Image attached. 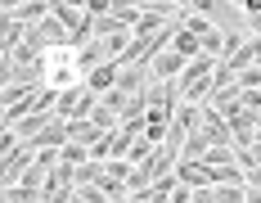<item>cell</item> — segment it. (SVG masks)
Wrapping results in <instances>:
<instances>
[{
  "mask_svg": "<svg viewBox=\"0 0 261 203\" xmlns=\"http://www.w3.org/2000/svg\"><path fill=\"white\" fill-rule=\"evenodd\" d=\"M32 167H36V149H32V145H18L14 153H5V190L23 185V176Z\"/></svg>",
  "mask_w": 261,
  "mask_h": 203,
  "instance_id": "cell-1",
  "label": "cell"
},
{
  "mask_svg": "<svg viewBox=\"0 0 261 203\" xmlns=\"http://www.w3.org/2000/svg\"><path fill=\"white\" fill-rule=\"evenodd\" d=\"M5 18L9 23H23V27H36L50 18V0H27V5H9L5 9Z\"/></svg>",
  "mask_w": 261,
  "mask_h": 203,
  "instance_id": "cell-2",
  "label": "cell"
},
{
  "mask_svg": "<svg viewBox=\"0 0 261 203\" xmlns=\"http://www.w3.org/2000/svg\"><path fill=\"white\" fill-rule=\"evenodd\" d=\"M117 81H122V63H104V68H95V73L86 77V91L104 100V95H113V91H117Z\"/></svg>",
  "mask_w": 261,
  "mask_h": 203,
  "instance_id": "cell-3",
  "label": "cell"
},
{
  "mask_svg": "<svg viewBox=\"0 0 261 203\" xmlns=\"http://www.w3.org/2000/svg\"><path fill=\"white\" fill-rule=\"evenodd\" d=\"M27 145H32V149H36V153H41V149H59V153H63V149H68V145H72V140H68V122H63V118H54L50 127L41 131L36 140H27Z\"/></svg>",
  "mask_w": 261,
  "mask_h": 203,
  "instance_id": "cell-4",
  "label": "cell"
},
{
  "mask_svg": "<svg viewBox=\"0 0 261 203\" xmlns=\"http://www.w3.org/2000/svg\"><path fill=\"white\" fill-rule=\"evenodd\" d=\"M149 68H153V77H158V81H180V77H185V68H189V59H180L176 50H167V54H158Z\"/></svg>",
  "mask_w": 261,
  "mask_h": 203,
  "instance_id": "cell-5",
  "label": "cell"
},
{
  "mask_svg": "<svg viewBox=\"0 0 261 203\" xmlns=\"http://www.w3.org/2000/svg\"><path fill=\"white\" fill-rule=\"evenodd\" d=\"M176 181L185 190H212V167H203V163H176Z\"/></svg>",
  "mask_w": 261,
  "mask_h": 203,
  "instance_id": "cell-6",
  "label": "cell"
},
{
  "mask_svg": "<svg viewBox=\"0 0 261 203\" xmlns=\"http://www.w3.org/2000/svg\"><path fill=\"white\" fill-rule=\"evenodd\" d=\"M68 140H72V145H81V149H95V145L104 140V131L86 118V122H68Z\"/></svg>",
  "mask_w": 261,
  "mask_h": 203,
  "instance_id": "cell-7",
  "label": "cell"
},
{
  "mask_svg": "<svg viewBox=\"0 0 261 203\" xmlns=\"http://www.w3.org/2000/svg\"><path fill=\"white\" fill-rule=\"evenodd\" d=\"M108 176V163H81V167H72V190H86V185H99V181Z\"/></svg>",
  "mask_w": 261,
  "mask_h": 203,
  "instance_id": "cell-8",
  "label": "cell"
},
{
  "mask_svg": "<svg viewBox=\"0 0 261 203\" xmlns=\"http://www.w3.org/2000/svg\"><path fill=\"white\" fill-rule=\"evenodd\" d=\"M171 50L180 54V59H189V63H194V59H203V41H198L189 27H180V36H176V46H171Z\"/></svg>",
  "mask_w": 261,
  "mask_h": 203,
  "instance_id": "cell-9",
  "label": "cell"
},
{
  "mask_svg": "<svg viewBox=\"0 0 261 203\" xmlns=\"http://www.w3.org/2000/svg\"><path fill=\"white\" fill-rule=\"evenodd\" d=\"M5 203H45V190H27V185H14V190H5Z\"/></svg>",
  "mask_w": 261,
  "mask_h": 203,
  "instance_id": "cell-10",
  "label": "cell"
},
{
  "mask_svg": "<svg viewBox=\"0 0 261 203\" xmlns=\"http://www.w3.org/2000/svg\"><path fill=\"white\" fill-rule=\"evenodd\" d=\"M216 203H248V190H239V185H225V190H216Z\"/></svg>",
  "mask_w": 261,
  "mask_h": 203,
  "instance_id": "cell-11",
  "label": "cell"
},
{
  "mask_svg": "<svg viewBox=\"0 0 261 203\" xmlns=\"http://www.w3.org/2000/svg\"><path fill=\"white\" fill-rule=\"evenodd\" d=\"M77 203H113V199H108L99 185H86V190H77Z\"/></svg>",
  "mask_w": 261,
  "mask_h": 203,
  "instance_id": "cell-12",
  "label": "cell"
},
{
  "mask_svg": "<svg viewBox=\"0 0 261 203\" xmlns=\"http://www.w3.org/2000/svg\"><path fill=\"white\" fill-rule=\"evenodd\" d=\"M130 172H135V163H126V158H113L108 163V176H117V181H130Z\"/></svg>",
  "mask_w": 261,
  "mask_h": 203,
  "instance_id": "cell-13",
  "label": "cell"
},
{
  "mask_svg": "<svg viewBox=\"0 0 261 203\" xmlns=\"http://www.w3.org/2000/svg\"><path fill=\"white\" fill-rule=\"evenodd\" d=\"M194 203H216V190H194Z\"/></svg>",
  "mask_w": 261,
  "mask_h": 203,
  "instance_id": "cell-14",
  "label": "cell"
},
{
  "mask_svg": "<svg viewBox=\"0 0 261 203\" xmlns=\"http://www.w3.org/2000/svg\"><path fill=\"white\" fill-rule=\"evenodd\" d=\"M248 190H261V167H252V172H248Z\"/></svg>",
  "mask_w": 261,
  "mask_h": 203,
  "instance_id": "cell-15",
  "label": "cell"
},
{
  "mask_svg": "<svg viewBox=\"0 0 261 203\" xmlns=\"http://www.w3.org/2000/svg\"><path fill=\"white\" fill-rule=\"evenodd\" d=\"M72 203H77V199H72Z\"/></svg>",
  "mask_w": 261,
  "mask_h": 203,
  "instance_id": "cell-16",
  "label": "cell"
}]
</instances>
